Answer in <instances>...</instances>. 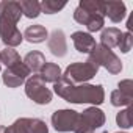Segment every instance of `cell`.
Wrapping results in <instances>:
<instances>
[{"label":"cell","mask_w":133,"mask_h":133,"mask_svg":"<svg viewBox=\"0 0 133 133\" xmlns=\"http://www.w3.org/2000/svg\"><path fill=\"white\" fill-rule=\"evenodd\" d=\"M53 91L58 97L69 103H91L92 107H97L105 102V89L102 85H72L59 78L53 83Z\"/></svg>","instance_id":"6da1fadb"},{"label":"cell","mask_w":133,"mask_h":133,"mask_svg":"<svg viewBox=\"0 0 133 133\" xmlns=\"http://www.w3.org/2000/svg\"><path fill=\"white\" fill-rule=\"evenodd\" d=\"M22 17V10L19 2L8 0L0 2V41L6 47H17L24 41V35L17 28V24Z\"/></svg>","instance_id":"7a4b0ae2"},{"label":"cell","mask_w":133,"mask_h":133,"mask_svg":"<svg viewBox=\"0 0 133 133\" xmlns=\"http://www.w3.org/2000/svg\"><path fill=\"white\" fill-rule=\"evenodd\" d=\"M86 61L94 64L96 68H105L111 75H117L122 71V63H121L119 56L111 49H108L102 44H96V47L88 55Z\"/></svg>","instance_id":"3957f363"},{"label":"cell","mask_w":133,"mask_h":133,"mask_svg":"<svg viewBox=\"0 0 133 133\" xmlns=\"http://www.w3.org/2000/svg\"><path fill=\"white\" fill-rule=\"evenodd\" d=\"M97 72H99V68H96L94 64H91L88 61H85V63L77 61L66 68L61 78L72 85H82V83H88L91 78H94L97 75Z\"/></svg>","instance_id":"277c9868"},{"label":"cell","mask_w":133,"mask_h":133,"mask_svg":"<svg viewBox=\"0 0 133 133\" xmlns=\"http://www.w3.org/2000/svg\"><path fill=\"white\" fill-rule=\"evenodd\" d=\"M105 113L97 107H89L83 113H78V119L74 133H94L97 128L105 125Z\"/></svg>","instance_id":"5b68a950"},{"label":"cell","mask_w":133,"mask_h":133,"mask_svg":"<svg viewBox=\"0 0 133 133\" xmlns=\"http://www.w3.org/2000/svg\"><path fill=\"white\" fill-rule=\"evenodd\" d=\"M25 94L30 100H33L38 105H47L52 102V91L45 86L44 80L39 77V74L30 75L25 80Z\"/></svg>","instance_id":"8992f818"},{"label":"cell","mask_w":133,"mask_h":133,"mask_svg":"<svg viewBox=\"0 0 133 133\" xmlns=\"http://www.w3.org/2000/svg\"><path fill=\"white\" fill-rule=\"evenodd\" d=\"M77 119H78V113L75 110H56L52 114L50 122L56 131L68 133V131H74Z\"/></svg>","instance_id":"52a82bcc"},{"label":"cell","mask_w":133,"mask_h":133,"mask_svg":"<svg viewBox=\"0 0 133 133\" xmlns=\"http://www.w3.org/2000/svg\"><path fill=\"white\" fill-rule=\"evenodd\" d=\"M31 74L27 69V66L24 64V61H21V63L11 66V68H6V71L2 75V80L8 88H19L21 85L25 83V80Z\"/></svg>","instance_id":"ba28073f"},{"label":"cell","mask_w":133,"mask_h":133,"mask_svg":"<svg viewBox=\"0 0 133 133\" xmlns=\"http://www.w3.org/2000/svg\"><path fill=\"white\" fill-rule=\"evenodd\" d=\"M47 45L53 56H58V58L66 56V53H68V41H66L64 31L59 28L53 30L47 38Z\"/></svg>","instance_id":"9c48e42d"},{"label":"cell","mask_w":133,"mask_h":133,"mask_svg":"<svg viewBox=\"0 0 133 133\" xmlns=\"http://www.w3.org/2000/svg\"><path fill=\"white\" fill-rule=\"evenodd\" d=\"M102 16L108 17L114 24H119L127 16L125 3L124 2H102Z\"/></svg>","instance_id":"30bf717a"},{"label":"cell","mask_w":133,"mask_h":133,"mask_svg":"<svg viewBox=\"0 0 133 133\" xmlns=\"http://www.w3.org/2000/svg\"><path fill=\"white\" fill-rule=\"evenodd\" d=\"M71 39L74 42V47L78 53H86L89 55L91 50L96 47V39L92 38V35H89L88 31H75L71 35Z\"/></svg>","instance_id":"8fae6325"},{"label":"cell","mask_w":133,"mask_h":133,"mask_svg":"<svg viewBox=\"0 0 133 133\" xmlns=\"http://www.w3.org/2000/svg\"><path fill=\"white\" fill-rule=\"evenodd\" d=\"M22 61H24V64L27 66V69L30 71V74H39L41 69L44 68V64L47 63V61H45V56H44L41 52H38V50L28 52Z\"/></svg>","instance_id":"7c38bea8"},{"label":"cell","mask_w":133,"mask_h":133,"mask_svg":"<svg viewBox=\"0 0 133 133\" xmlns=\"http://www.w3.org/2000/svg\"><path fill=\"white\" fill-rule=\"evenodd\" d=\"M22 35H24V39H27V41L31 42V44L44 42V41L49 38V31H47L45 27L41 25V24H35V25L27 27V30H25Z\"/></svg>","instance_id":"4fadbf2b"},{"label":"cell","mask_w":133,"mask_h":133,"mask_svg":"<svg viewBox=\"0 0 133 133\" xmlns=\"http://www.w3.org/2000/svg\"><path fill=\"white\" fill-rule=\"evenodd\" d=\"M122 38V31L116 27H108V28H103L102 30V35H100V44L108 47V49H113V47H117L119 45V41Z\"/></svg>","instance_id":"5bb4252c"},{"label":"cell","mask_w":133,"mask_h":133,"mask_svg":"<svg viewBox=\"0 0 133 133\" xmlns=\"http://www.w3.org/2000/svg\"><path fill=\"white\" fill-rule=\"evenodd\" d=\"M61 75L63 72L59 69V66L56 63H49V61L44 64V68L39 72V77L44 80V83H56L61 78Z\"/></svg>","instance_id":"9a60e30c"},{"label":"cell","mask_w":133,"mask_h":133,"mask_svg":"<svg viewBox=\"0 0 133 133\" xmlns=\"http://www.w3.org/2000/svg\"><path fill=\"white\" fill-rule=\"evenodd\" d=\"M19 6L22 10V14L28 19H36L41 14V3L38 0H21Z\"/></svg>","instance_id":"2e32d148"},{"label":"cell","mask_w":133,"mask_h":133,"mask_svg":"<svg viewBox=\"0 0 133 133\" xmlns=\"http://www.w3.org/2000/svg\"><path fill=\"white\" fill-rule=\"evenodd\" d=\"M110 102H111L113 107H131L133 96L125 94V92H122L119 89H114L110 94Z\"/></svg>","instance_id":"e0dca14e"},{"label":"cell","mask_w":133,"mask_h":133,"mask_svg":"<svg viewBox=\"0 0 133 133\" xmlns=\"http://www.w3.org/2000/svg\"><path fill=\"white\" fill-rule=\"evenodd\" d=\"M0 59H2V64H5L6 68H11V66H14V64L22 61L19 53L14 49H11V47H5L2 52H0Z\"/></svg>","instance_id":"ac0fdd59"},{"label":"cell","mask_w":133,"mask_h":133,"mask_svg":"<svg viewBox=\"0 0 133 133\" xmlns=\"http://www.w3.org/2000/svg\"><path fill=\"white\" fill-rule=\"evenodd\" d=\"M39 3H41V13L45 14H55L68 5L66 2H58V0H42Z\"/></svg>","instance_id":"d6986e66"},{"label":"cell","mask_w":133,"mask_h":133,"mask_svg":"<svg viewBox=\"0 0 133 133\" xmlns=\"http://www.w3.org/2000/svg\"><path fill=\"white\" fill-rule=\"evenodd\" d=\"M86 25V28H88V33L91 35V33H94V31H100V30H103V25H105V17L102 16V14H91L89 16V19H88V22L85 24Z\"/></svg>","instance_id":"ffe728a7"},{"label":"cell","mask_w":133,"mask_h":133,"mask_svg":"<svg viewBox=\"0 0 133 133\" xmlns=\"http://www.w3.org/2000/svg\"><path fill=\"white\" fill-rule=\"evenodd\" d=\"M116 124L124 130L131 127V107H127L125 110H121L116 114Z\"/></svg>","instance_id":"44dd1931"},{"label":"cell","mask_w":133,"mask_h":133,"mask_svg":"<svg viewBox=\"0 0 133 133\" xmlns=\"http://www.w3.org/2000/svg\"><path fill=\"white\" fill-rule=\"evenodd\" d=\"M6 133H30V130H28V117L16 119L10 127H6Z\"/></svg>","instance_id":"7402d4cb"},{"label":"cell","mask_w":133,"mask_h":133,"mask_svg":"<svg viewBox=\"0 0 133 133\" xmlns=\"http://www.w3.org/2000/svg\"><path fill=\"white\" fill-rule=\"evenodd\" d=\"M131 45H133V36H131V33H122V38H121V41H119V50L122 52V53H128L130 50H131Z\"/></svg>","instance_id":"603a6c76"},{"label":"cell","mask_w":133,"mask_h":133,"mask_svg":"<svg viewBox=\"0 0 133 133\" xmlns=\"http://www.w3.org/2000/svg\"><path fill=\"white\" fill-rule=\"evenodd\" d=\"M117 89H119V91H122V92H125V94L133 96V82H131L130 78L121 80V82L117 83Z\"/></svg>","instance_id":"cb8c5ba5"},{"label":"cell","mask_w":133,"mask_h":133,"mask_svg":"<svg viewBox=\"0 0 133 133\" xmlns=\"http://www.w3.org/2000/svg\"><path fill=\"white\" fill-rule=\"evenodd\" d=\"M127 28H128V33L131 31V28H133V17H130L128 19V22H127Z\"/></svg>","instance_id":"d4e9b609"},{"label":"cell","mask_w":133,"mask_h":133,"mask_svg":"<svg viewBox=\"0 0 133 133\" xmlns=\"http://www.w3.org/2000/svg\"><path fill=\"white\" fill-rule=\"evenodd\" d=\"M0 133H6V127L5 125H0Z\"/></svg>","instance_id":"484cf974"},{"label":"cell","mask_w":133,"mask_h":133,"mask_svg":"<svg viewBox=\"0 0 133 133\" xmlns=\"http://www.w3.org/2000/svg\"><path fill=\"white\" fill-rule=\"evenodd\" d=\"M0 69H2V59H0Z\"/></svg>","instance_id":"4316f807"},{"label":"cell","mask_w":133,"mask_h":133,"mask_svg":"<svg viewBox=\"0 0 133 133\" xmlns=\"http://www.w3.org/2000/svg\"><path fill=\"white\" fill-rule=\"evenodd\" d=\"M116 133H127V131H116Z\"/></svg>","instance_id":"83f0119b"}]
</instances>
